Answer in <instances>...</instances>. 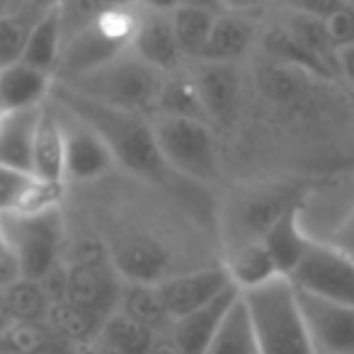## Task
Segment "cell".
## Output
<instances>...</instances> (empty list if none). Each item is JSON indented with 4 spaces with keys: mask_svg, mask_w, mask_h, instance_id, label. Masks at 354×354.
<instances>
[{
    "mask_svg": "<svg viewBox=\"0 0 354 354\" xmlns=\"http://www.w3.org/2000/svg\"><path fill=\"white\" fill-rule=\"evenodd\" d=\"M299 202H304V189L299 185L274 183L248 189L231 204V248L260 241L267 228Z\"/></svg>",
    "mask_w": 354,
    "mask_h": 354,
    "instance_id": "obj_8",
    "label": "cell"
},
{
    "mask_svg": "<svg viewBox=\"0 0 354 354\" xmlns=\"http://www.w3.org/2000/svg\"><path fill=\"white\" fill-rule=\"evenodd\" d=\"M117 310L133 318L136 323L146 325L156 335H162L170 330L172 318L158 294L156 284H138V281H127L119 291Z\"/></svg>",
    "mask_w": 354,
    "mask_h": 354,
    "instance_id": "obj_22",
    "label": "cell"
},
{
    "mask_svg": "<svg viewBox=\"0 0 354 354\" xmlns=\"http://www.w3.org/2000/svg\"><path fill=\"white\" fill-rule=\"evenodd\" d=\"M180 6H194V8H207V10L214 12H223L218 0H180Z\"/></svg>",
    "mask_w": 354,
    "mask_h": 354,
    "instance_id": "obj_42",
    "label": "cell"
},
{
    "mask_svg": "<svg viewBox=\"0 0 354 354\" xmlns=\"http://www.w3.org/2000/svg\"><path fill=\"white\" fill-rule=\"evenodd\" d=\"M148 354H185V352L172 342L170 335H158L156 342H153V347L148 349Z\"/></svg>",
    "mask_w": 354,
    "mask_h": 354,
    "instance_id": "obj_40",
    "label": "cell"
},
{
    "mask_svg": "<svg viewBox=\"0 0 354 354\" xmlns=\"http://www.w3.org/2000/svg\"><path fill=\"white\" fill-rule=\"evenodd\" d=\"M216 15L218 12L207 10V8H194V6H177L170 12L172 30H175L177 44H180V51H183L185 59L189 61L202 59Z\"/></svg>",
    "mask_w": 354,
    "mask_h": 354,
    "instance_id": "obj_26",
    "label": "cell"
},
{
    "mask_svg": "<svg viewBox=\"0 0 354 354\" xmlns=\"http://www.w3.org/2000/svg\"><path fill=\"white\" fill-rule=\"evenodd\" d=\"M32 175L49 185H61L66 180L64 129H61L59 109L51 107L49 102L41 107L32 141Z\"/></svg>",
    "mask_w": 354,
    "mask_h": 354,
    "instance_id": "obj_16",
    "label": "cell"
},
{
    "mask_svg": "<svg viewBox=\"0 0 354 354\" xmlns=\"http://www.w3.org/2000/svg\"><path fill=\"white\" fill-rule=\"evenodd\" d=\"M56 109H59L61 129H64L66 180L90 183V180L104 177L117 165L109 146L83 119H78L75 114H71L68 109L59 107V104H56Z\"/></svg>",
    "mask_w": 354,
    "mask_h": 354,
    "instance_id": "obj_9",
    "label": "cell"
},
{
    "mask_svg": "<svg viewBox=\"0 0 354 354\" xmlns=\"http://www.w3.org/2000/svg\"><path fill=\"white\" fill-rule=\"evenodd\" d=\"M231 284V274H228L226 265H221L165 277V279L158 281L156 289L160 294L170 318L180 320L185 315L194 313L197 308H202V306H207L209 301H214Z\"/></svg>",
    "mask_w": 354,
    "mask_h": 354,
    "instance_id": "obj_11",
    "label": "cell"
},
{
    "mask_svg": "<svg viewBox=\"0 0 354 354\" xmlns=\"http://www.w3.org/2000/svg\"><path fill=\"white\" fill-rule=\"evenodd\" d=\"M165 75L167 73L153 68L141 56L133 54V49H129L90 73L78 75L73 80H59V83L109 107L146 114L156 109Z\"/></svg>",
    "mask_w": 354,
    "mask_h": 354,
    "instance_id": "obj_3",
    "label": "cell"
},
{
    "mask_svg": "<svg viewBox=\"0 0 354 354\" xmlns=\"http://www.w3.org/2000/svg\"><path fill=\"white\" fill-rule=\"evenodd\" d=\"M104 6L112 8V10H117V8H131L136 0H102Z\"/></svg>",
    "mask_w": 354,
    "mask_h": 354,
    "instance_id": "obj_44",
    "label": "cell"
},
{
    "mask_svg": "<svg viewBox=\"0 0 354 354\" xmlns=\"http://www.w3.org/2000/svg\"><path fill=\"white\" fill-rule=\"evenodd\" d=\"M204 354H262L243 294L231 308V313L226 315L221 330L216 333V337L212 339Z\"/></svg>",
    "mask_w": 354,
    "mask_h": 354,
    "instance_id": "obj_27",
    "label": "cell"
},
{
    "mask_svg": "<svg viewBox=\"0 0 354 354\" xmlns=\"http://www.w3.org/2000/svg\"><path fill=\"white\" fill-rule=\"evenodd\" d=\"M138 8H117L100 15L90 27L64 41L54 80H73L131 49Z\"/></svg>",
    "mask_w": 354,
    "mask_h": 354,
    "instance_id": "obj_5",
    "label": "cell"
},
{
    "mask_svg": "<svg viewBox=\"0 0 354 354\" xmlns=\"http://www.w3.org/2000/svg\"><path fill=\"white\" fill-rule=\"evenodd\" d=\"M3 252H8V245H6V241H3V231H0V255Z\"/></svg>",
    "mask_w": 354,
    "mask_h": 354,
    "instance_id": "obj_46",
    "label": "cell"
},
{
    "mask_svg": "<svg viewBox=\"0 0 354 354\" xmlns=\"http://www.w3.org/2000/svg\"><path fill=\"white\" fill-rule=\"evenodd\" d=\"M49 333H44L32 320H12L0 333V344L12 354H44L49 352Z\"/></svg>",
    "mask_w": 354,
    "mask_h": 354,
    "instance_id": "obj_32",
    "label": "cell"
},
{
    "mask_svg": "<svg viewBox=\"0 0 354 354\" xmlns=\"http://www.w3.org/2000/svg\"><path fill=\"white\" fill-rule=\"evenodd\" d=\"M344 3H349V6H354V0H344Z\"/></svg>",
    "mask_w": 354,
    "mask_h": 354,
    "instance_id": "obj_49",
    "label": "cell"
},
{
    "mask_svg": "<svg viewBox=\"0 0 354 354\" xmlns=\"http://www.w3.org/2000/svg\"><path fill=\"white\" fill-rule=\"evenodd\" d=\"M226 270L231 274L233 284L241 291L255 289V286H262L267 281L281 277L274 260H272L270 252L265 250V245L260 241H250V243H243V245L231 248Z\"/></svg>",
    "mask_w": 354,
    "mask_h": 354,
    "instance_id": "obj_23",
    "label": "cell"
},
{
    "mask_svg": "<svg viewBox=\"0 0 354 354\" xmlns=\"http://www.w3.org/2000/svg\"><path fill=\"white\" fill-rule=\"evenodd\" d=\"M0 231L8 250L20 262L22 277L41 281L56 267L64 243V216L59 204L37 212H3Z\"/></svg>",
    "mask_w": 354,
    "mask_h": 354,
    "instance_id": "obj_4",
    "label": "cell"
},
{
    "mask_svg": "<svg viewBox=\"0 0 354 354\" xmlns=\"http://www.w3.org/2000/svg\"><path fill=\"white\" fill-rule=\"evenodd\" d=\"M138 8H146V10H160V12H172L180 0H136Z\"/></svg>",
    "mask_w": 354,
    "mask_h": 354,
    "instance_id": "obj_41",
    "label": "cell"
},
{
    "mask_svg": "<svg viewBox=\"0 0 354 354\" xmlns=\"http://www.w3.org/2000/svg\"><path fill=\"white\" fill-rule=\"evenodd\" d=\"M189 78L204 104L209 124L231 127L238 114V100H241V78H238L236 64L194 61Z\"/></svg>",
    "mask_w": 354,
    "mask_h": 354,
    "instance_id": "obj_12",
    "label": "cell"
},
{
    "mask_svg": "<svg viewBox=\"0 0 354 354\" xmlns=\"http://www.w3.org/2000/svg\"><path fill=\"white\" fill-rule=\"evenodd\" d=\"M339 78L347 80L349 88L354 90V46L339 51Z\"/></svg>",
    "mask_w": 354,
    "mask_h": 354,
    "instance_id": "obj_39",
    "label": "cell"
},
{
    "mask_svg": "<svg viewBox=\"0 0 354 354\" xmlns=\"http://www.w3.org/2000/svg\"><path fill=\"white\" fill-rule=\"evenodd\" d=\"M325 27H328V35L333 39L335 49L344 51L354 46V6L344 3L339 10H335L333 15L325 20Z\"/></svg>",
    "mask_w": 354,
    "mask_h": 354,
    "instance_id": "obj_34",
    "label": "cell"
},
{
    "mask_svg": "<svg viewBox=\"0 0 354 354\" xmlns=\"http://www.w3.org/2000/svg\"><path fill=\"white\" fill-rule=\"evenodd\" d=\"M315 354H354V306L296 291Z\"/></svg>",
    "mask_w": 354,
    "mask_h": 354,
    "instance_id": "obj_10",
    "label": "cell"
},
{
    "mask_svg": "<svg viewBox=\"0 0 354 354\" xmlns=\"http://www.w3.org/2000/svg\"><path fill=\"white\" fill-rule=\"evenodd\" d=\"M286 279L296 291L354 306V260L328 241H310L306 255Z\"/></svg>",
    "mask_w": 354,
    "mask_h": 354,
    "instance_id": "obj_7",
    "label": "cell"
},
{
    "mask_svg": "<svg viewBox=\"0 0 354 354\" xmlns=\"http://www.w3.org/2000/svg\"><path fill=\"white\" fill-rule=\"evenodd\" d=\"M262 354H315L299 296L286 277L243 291Z\"/></svg>",
    "mask_w": 354,
    "mask_h": 354,
    "instance_id": "obj_2",
    "label": "cell"
},
{
    "mask_svg": "<svg viewBox=\"0 0 354 354\" xmlns=\"http://www.w3.org/2000/svg\"><path fill=\"white\" fill-rule=\"evenodd\" d=\"M54 90V75L17 61L0 71V109L3 112H25L46 104Z\"/></svg>",
    "mask_w": 354,
    "mask_h": 354,
    "instance_id": "obj_15",
    "label": "cell"
},
{
    "mask_svg": "<svg viewBox=\"0 0 354 354\" xmlns=\"http://www.w3.org/2000/svg\"><path fill=\"white\" fill-rule=\"evenodd\" d=\"M131 49L133 54L141 56L146 64H151L162 73H175L180 68V61H185L175 30H172L170 12L138 8Z\"/></svg>",
    "mask_w": 354,
    "mask_h": 354,
    "instance_id": "obj_13",
    "label": "cell"
},
{
    "mask_svg": "<svg viewBox=\"0 0 354 354\" xmlns=\"http://www.w3.org/2000/svg\"><path fill=\"white\" fill-rule=\"evenodd\" d=\"M112 262L127 281L138 284H158L165 279L167 252L148 238H129L112 252Z\"/></svg>",
    "mask_w": 354,
    "mask_h": 354,
    "instance_id": "obj_20",
    "label": "cell"
},
{
    "mask_svg": "<svg viewBox=\"0 0 354 354\" xmlns=\"http://www.w3.org/2000/svg\"><path fill=\"white\" fill-rule=\"evenodd\" d=\"M265 49L274 61H279V64H284V66H291V68L306 71V73L320 75V78H328V80L339 75L335 68L323 64L318 56L310 54L296 37H291L284 25H277L274 30L265 37Z\"/></svg>",
    "mask_w": 354,
    "mask_h": 354,
    "instance_id": "obj_29",
    "label": "cell"
},
{
    "mask_svg": "<svg viewBox=\"0 0 354 354\" xmlns=\"http://www.w3.org/2000/svg\"><path fill=\"white\" fill-rule=\"evenodd\" d=\"M22 279V270H20V262L15 260L10 250L3 252L0 255V291L10 289L15 281Z\"/></svg>",
    "mask_w": 354,
    "mask_h": 354,
    "instance_id": "obj_37",
    "label": "cell"
},
{
    "mask_svg": "<svg viewBox=\"0 0 354 354\" xmlns=\"http://www.w3.org/2000/svg\"><path fill=\"white\" fill-rule=\"evenodd\" d=\"M49 10H39V8L30 6V3H17L10 12L0 15V71L8 66L22 61L27 46V37H30L32 27L41 20Z\"/></svg>",
    "mask_w": 354,
    "mask_h": 354,
    "instance_id": "obj_25",
    "label": "cell"
},
{
    "mask_svg": "<svg viewBox=\"0 0 354 354\" xmlns=\"http://www.w3.org/2000/svg\"><path fill=\"white\" fill-rule=\"evenodd\" d=\"M25 3L39 8V10H54V8L61 6V0H25Z\"/></svg>",
    "mask_w": 354,
    "mask_h": 354,
    "instance_id": "obj_43",
    "label": "cell"
},
{
    "mask_svg": "<svg viewBox=\"0 0 354 354\" xmlns=\"http://www.w3.org/2000/svg\"><path fill=\"white\" fill-rule=\"evenodd\" d=\"M328 243H333L337 250H342L347 257L354 260V207L349 209V214L337 223L333 233H330Z\"/></svg>",
    "mask_w": 354,
    "mask_h": 354,
    "instance_id": "obj_36",
    "label": "cell"
},
{
    "mask_svg": "<svg viewBox=\"0 0 354 354\" xmlns=\"http://www.w3.org/2000/svg\"><path fill=\"white\" fill-rule=\"evenodd\" d=\"M61 185L37 180L30 172L0 165V214L3 212H37L59 204Z\"/></svg>",
    "mask_w": 354,
    "mask_h": 354,
    "instance_id": "obj_18",
    "label": "cell"
},
{
    "mask_svg": "<svg viewBox=\"0 0 354 354\" xmlns=\"http://www.w3.org/2000/svg\"><path fill=\"white\" fill-rule=\"evenodd\" d=\"M49 100L83 119L90 129H95L100 138L109 146L117 165H124L127 170L151 177V180H162V175L170 172V167L165 165L160 151H158L153 124L146 114L109 107V104L75 93L59 80H54Z\"/></svg>",
    "mask_w": 354,
    "mask_h": 354,
    "instance_id": "obj_1",
    "label": "cell"
},
{
    "mask_svg": "<svg viewBox=\"0 0 354 354\" xmlns=\"http://www.w3.org/2000/svg\"><path fill=\"white\" fill-rule=\"evenodd\" d=\"M3 296H6V304L15 320H32V323H37V318H41L51 306L41 281L27 279V277H22L10 289L3 291Z\"/></svg>",
    "mask_w": 354,
    "mask_h": 354,
    "instance_id": "obj_31",
    "label": "cell"
},
{
    "mask_svg": "<svg viewBox=\"0 0 354 354\" xmlns=\"http://www.w3.org/2000/svg\"><path fill=\"white\" fill-rule=\"evenodd\" d=\"M49 315V323L61 337L71 339V342H85V339L93 335L95 320L88 318L83 310H78L68 301H54L46 310Z\"/></svg>",
    "mask_w": 354,
    "mask_h": 354,
    "instance_id": "obj_33",
    "label": "cell"
},
{
    "mask_svg": "<svg viewBox=\"0 0 354 354\" xmlns=\"http://www.w3.org/2000/svg\"><path fill=\"white\" fill-rule=\"evenodd\" d=\"M241 294L243 291L236 284H231L216 299L209 301L207 306H202V308H197L194 313L185 315L180 320H172L170 330H167L172 342L185 354H204L212 339L216 337V333L221 330L226 315L231 313L236 301L241 299Z\"/></svg>",
    "mask_w": 354,
    "mask_h": 354,
    "instance_id": "obj_14",
    "label": "cell"
},
{
    "mask_svg": "<svg viewBox=\"0 0 354 354\" xmlns=\"http://www.w3.org/2000/svg\"><path fill=\"white\" fill-rule=\"evenodd\" d=\"M10 12V6H8V0H0V15H6Z\"/></svg>",
    "mask_w": 354,
    "mask_h": 354,
    "instance_id": "obj_45",
    "label": "cell"
},
{
    "mask_svg": "<svg viewBox=\"0 0 354 354\" xmlns=\"http://www.w3.org/2000/svg\"><path fill=\"white\" fill-rule=\"evenodd\" d=\"M156 337L153 330L124 315L122 310H114L100 328V342L114 354H148Z\"/></svg>",
    "mask_w": 354,
    "mask_h": 354,
    "instance_id": "obj_28",
    "label": "cell"
},
{
    "mask_svg": "<svg viewBox=\"0 0 354 354\" xmlns=\"http://www.w3.org/2000/svg\"><path fill=\"white\" fill-rule=\"evenodd\" d=\"M0 354H12V352L8 347H3V344H0Z\"/></svg>",
    "mask_w": 354,
    "mask_h": 354,
    "instance_id": "obj_48",
    "label": "cell"
},
{
    "mask_svg": "<svg viewBox=\"0 0 354 354\" xmlns=\"http://www.w3.org/2000/svg\"><path fill=\"white\" fill-rule=\"evenodd\" d=\"M41 107L3 114L0 119V165L15 167V170L32 175V141H35Z\"/></svg>",
    "mask_w": 354,
    "mask_h": 354,
    "instance_id": "obj_21",
    "label": "cell"
},
{
    "mask_svg": "<svg viewBox=\"0 0 354 354\" xmlns=\"http://www.w3.org/2000/svg\"><path fill=\"white\" fill-rule=\"evenodd\" d=\"M301 209H304V202L289 207L260 238V243L274 260L281 277H289L296 270V265L301 262V257L306 255L310 241H313L301 226Z\"/></svg>",
    "mask_w": 354,
    "mask_h": 354,
    "instance_id": "obj_17",
    "label": "cell"
},
{
    "mask_svg": "<svg viewBox=\"0 0 354 354\" xmlns=\"http://www.w3.org/2000/svg\"><path fill=\"white\" fill-rule=\"evenodd\" d=\"M153 114H170V117L209 122L202 100H199L197 90H194L192 78L183 73L165 75V83H162V88H160V95H158Z\"/></svg>",
    "mask_w": 354,
    "mask_h": 354,
    "instance_id": "obj_30",
    "label": "cell"
},
{
    "mask_svg": "<svg viewBox=\"0 0 354 354\" xmlns=\"http://www.w3.org/2000/svg\"><path fill=\"white\" fill-rule=\"evenodd\" d=\"M344 6V0H286V8L304 15H313L320 20H328L335 10Z\"/></svg>",
    "mask_w": 354,
    "mask_h": 354,
    "instance_id": "obj_35",
    "label": "cell"
},
{
    "mask_svg": "<svg viewBox=\"0 0 354 354\" xmlns=\"http://www.w3.org/2000/svg\"><path fill=\"white\" fill-rule=\"evenodd\" d=\"M61 51H64V30H61L59 8H54V10H49L35 27H32L30 37H27L22 61L35 66V68L44 71V73L56 75Z\"/></svg>",
    "mask_w": 354,
    "mask_h": 354,
    "instance_id": "obj_24",
    "label": "cell"
},
{
    "mask_svg": "<svg viewBox=\"0 0 354 354\" xmlns=\"http://www.w3.org/2000/svg\"><path fill=\"white\" fill-rule=\"evenodd\" d=\"M17 3H22V0H8V6H10V10H12V8L17 6Z\"/></svg>",
    "mask_w": 354,
    "mask_h": 354,
    "instance_id": "obj_47",
    "label": "cell"
},
{
    "mask_svg": "<svg viewBox=\"0 0 354 354\" xmlns=\"http://www.w3.org/2000/svg\"><path fill=\"white\" fill-rule=\"evenodd\" d=\"M255 41V27L243 12H218L214 20L212 35L204 46L199 61H214V64H236L248 54Z\"/></svg>",
    "mask_w": 354,
    "mask_h": 354,
    "instance_id": "obj_19",
    "label": "cell"
},
{
    "mask_svg": "<svg viewBox=\"0 0 354 354\" xmlns=\"http://www.w3.org/2000/svg\"><path fill=\"white\" fill-rule=\"evenodd\" d=\"M221 3V8L223 10H228V12H252V10H257V8H262L267 3V0H218Z\"/></svg>",
    "mask_w": 354,
    "mask_h": 354,
    "instance_id": "obj_38",
    "label": "cell"
},
{
    "mask_svg": "<svg viewBox=\"0 0 354 354\" xmlns=\"http://www.w3.org/2000/svg\"><path fill=\"white\" fill-rule=\"evenodd\" d=\"M158 151L172 172L197 183H214L218 177V151L209 122L153 114L151 119Z\"/></svg>",
    "mask_w": 354,
    "mask_h": 354,
    "instance_id": "obj_6",
    "label": "cell"
}]
</instances>
